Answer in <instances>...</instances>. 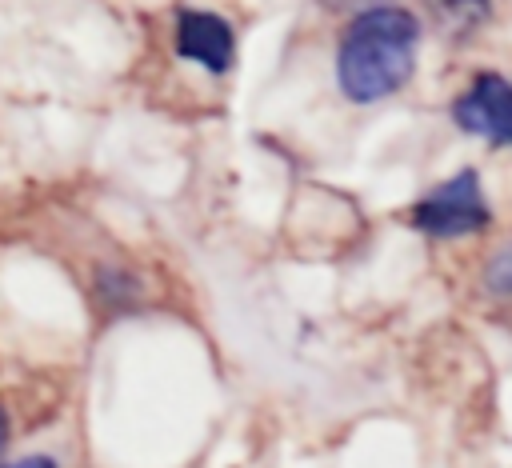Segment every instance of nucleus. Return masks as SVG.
<instances>
[{"label": "nucleus", "instance_id": "0eeeda50", "mask_svg": "<svg viewBox=\"0 0 512 468\" xmlns=\"http://www.w3.org/2000/svg\"><path fill=\"white\" fill-rule=\"evenodd\" d=\"M4 444H8V416H4V408H0V452H4Z\"/></svg>", "mask_w": 512, "mask_h": 468}, {"label": "nucleus", "instance_id": "39448f33", "mask_svg": "<svg viewBox=\"0 0 512 468\" xmlns=\"http://www.w3.org/2000/svg\"><path fill=\"white\" fill-rule=\"evenodd\" d=\"M428 8L444 28L456 32H468L480 20H488V0H428Z\"/></svg>", "mask_w": 512, "mask_h": 468}, {"label": "nucleus", "instance_id": "f03ea898", "mask_svg": "<svg viewBox=\"0 0 512 468\" xmlns=\"http://www.w3.org/2000/svg\"><path fill=\"white\" fill-rule=\"evenodd\" d=\"M412 224L436 240H456V236H468V232H484L492 212L484 204V192H480V176L472 168L456 172L452 180L436 184L420 204H412Z\"/></svg>", "mask_w": 512, "mask_h": 468}, {"label": "nucleus", "instance_id": "20e7f679", "mask_svg": "<svg viewBox=\"0 0 512 468\" xmlns=\"http://www.w3.org/2000/svg\"><path fill=\"white\" fill-rule=\"evenodd\" d=\"M176 52L184 60L204 64L208 72H228L232 56H236V40H232V24L216 12H200V8H184L176 16Z\"/></svg>", "mask_w": 512, "mask_h": 468}, {"label": "nucleus", "instance_id": "423d86ee", "mask_svg": "<svg viewBox=\"0 0 512 468\" xmlns=\"http://www.w3.org/2000/svg\"><path fill=\"white\" fill-rule=\"evenodd\" d=\"M8 468H56L48 456H24V460H16V464H8Z\"/></svg>", "mask_w": 512, "mask_h": 468}, {"label": "nucleus", "instance_id": "6e6552de", "mask_svg": "<svg viewBox=\"0 0 512 468\" xmlns=\"http://www.w3.org/2000/svg\"><path fill=\"white\" fill-rule=\"evenodd\" d=\"M328 4H352V0H328Z\"/></svg>", "mask_w": 512, "mask_h": 468}, {"label": "nucleus", "instance_id": "f257e3e1", "mask_svg": "<svg viewBox=\"0 0 512 468\" xmlns=\"http://www.w3.org/2000/svg\"><path fill=\"white\" fill-rule=\"evenodd\" d=\"M416 44H420V24L404 8L376 4L352 16L336 52V76L344 96L356 104L392 96L416 68Z\"/></svg>", "mask_w": 512, "mask_h": 468}, {"label": "nucleus", "instance_id": "7ed1b4c3", "mask_svg": "<svg viewBox=\"0 0 512 468\" xmlns=\"http://www.w3.org/2000/svg\"><path fill=\"white\" fill-rule=\"evenodd\" d=\"M456 124L492 144H512V80L484 72L468 84V92L452 108Z\"/></svg>", "mask_w": 512, "mask_h": 468}]
</instances>
